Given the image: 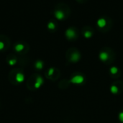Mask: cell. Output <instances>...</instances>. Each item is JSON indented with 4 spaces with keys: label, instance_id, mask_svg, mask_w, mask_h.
<instances>
[{
    "label": "cell",
    "instance_id": "277c9868",
    "mask_svg": "<svg viewBox=\"0 0 123 123\" xmlns=\"http://www.w3.org/2000/svg\"><path fill=\"white\" fill-rule=\"evenodd\" d=\"M25 47H26V45L23 43H17L14 45V50L18 53H21V52H22V50H25Z\"/></svg>",
    "mask_w": 123,
    "mask_h": 123
},
{
    "label": "cell",
    "instance_id": "e0dca14e",
    "mask_svg": "<svg viewBox=\"0 0 123 123\" xmlns=\"http://www.w3.org/2000/svg\"><path fill=\"white\" fill-rule=\"evenodd\" d=\"M54 73V68H50L49 71H48V76H51L52 74H53Z\"/></svg>",
    "mask_w": 123,
    "mask_h": 123
},
{
    "label": "cell",
    "instance_id": "5bb4252c",
    "mask_svg": "<svg viewBox=\"0 0 123 123\" xmlns=\"http://www.w3.org/2000/svg\"><path fill=\"white\" fill-rule=\"evenodd\" d=\"M111 92H112L113 94H117V93L118 92V88H117L116 86L113 85V86H112V87H111Z\"/></svg>",
    "mask_w": 123,
    "mask_h": 123
},
{
    "label": "cell",
    "instance_id": "8992f818",
    "mask_svg": "<svg viewBox=\"0 0 123 123\" xmlns=\"http://www.w3.org/2000/svg\"><path fill=\"white\" fill-rule=\"evenodd\" d=\"M81 58V55L80 53L78 52V51H76L74 53H73L71 55V58H70V61H72V62H77L79 61Z\"/></svg>",
    "mask_w": 123,
    "mask_h": 123
},
{
    "label": "cell",
    "instance_id": "6da1fadb",
    "mask_svg": "<svg viewBox=\"0 0 123 123\" xmlns=\"http://www.w3.org/2000/svg\"><path fill=\"white\" fill-rule=\"evenodd\" d=\"M9 45V40L6 36L0 35V50H3L8 47Z\"/></svg>",
    "mask_w": 123,
    "mask_h": 123
},
{
    "label": "cell",
    "instance_id": "5b68a950",
    "mask_svg": "<svg viewBox=\"0 0 123 123\" xmlns=\"http://www.w3.org/2000/svg\"><path fill=\"white\" fill-rule=\"evenodd\" d=\"M84 79L83 76H76L74 77H73L71 79V83H74V84H81L83 83Z\"/></svg>",
    "mask_w": 123,
    "mask_h": 123
},
{
    "label": "cell",
    "instance_id": "7a4b0ae2",
    "mask_svg": "<svg viewBox=\"0 0 123 123\" xmlns=\"http://www.w3.org/2000/svg\"><path fill=\"white\" fill-rule=\"evenodd\" d=\"M65 35L66 37L68 39V40H72L74 39V37H76V31L74 28H68L66 30V32H65Z\"/></svg>",
    "mask_w": 123,
    "mask_h": 123
},
{
    "label": "cell",
    "instance_id": "ac0fdd59",
    "mask_svg": "<svg viewBox=\"0 0 123 123\" xmlns=\"http://www.w3.org/2000/svg\"><path fill=\"white\" fill-rule=\"evenodd\" d=\"M119 119H120V120L122 123H123V112L120 113V115H119Z\"/></svg>",
    "mask_w": 123,
    "mask_h": 123
},
{
    "label": "cell",
    "instance_id": "9c48e42d",
    "mask_svg": "<svg viewBox=\"0 0 123 123\" xmlns=\"http://www.w3.org/2000/svg\"><path fill=\"white\" fill-rule=\"evenodd\" d=\"M43 79H42L40 76H38V77L37 78V79H36V82H35V87L36 89H38L39 87H40V86L43 84Z\"/></svg>",
    "mask_w": 123,
    "mask_h": 123
},
{
    "label": "cell",
    "instance_id": "7c38bea8",
    "mask_svg": "<svg viewBox=\"0 0 123 123\" xmlns=\"http://www.w3.org/2000/svg\"><path fill=\"white\" fill-rule=\"evenodd\" d=\"M43 67V63L41 61H37L35 63V68L37 69H41Z\"/></svg>",
    "mask_w": 123,
    "mask_h": 123
},
{
    "label": "cell",
    "instance_id": "30bf717a",
    "mask_svg": "<svg viewBox=\"0 0 123 123\" xmlns=\"http://www.w3.org/2000/svg\"><path fill=\"white\" fill-rule=\"evenodd\" d=\"M16 80H17L19 83L23 81V80H24V75H23L22 74H21V73H18V74H17V76H16Z\"/></svg>",
    "mask_w": 123,
    "mask_h": 123
},
{
    "label": "cell",
    "instance_id": "3957f363",
    "mask_svg": "<svg viewBox=\"0 0 123 123\" xmlns=\"http://www.w3.org/2000/svg\"><path fill=\"white\" fill-rule=\"evenodd\" d=\"M54 15L55 18L58 20H62L65 18V14L64 12L61 9H57L54 12Z\"/></svg>",
    "mask_w": 123,
    "mask_h": 123
},
{
    "label": "cell",
    "instance_id": "ba28073f",
    "mask_svg": "<svg viewBox=\"0 0 123 123\" xmlns=\"http://www.w3.org/2000/svg\"><path fill=\"white\" fill-rule=\"evenodd\" d=\"M97 26L100 28H103L106 26V19L105 18H99L97 22Z\"/></svg>",
    "mask_w": 123,
    "mask_h": 123
},
{
    "label": "cell",
    "instance_id": "8fae6325",
    "mask_svg": "<svg viewBox=\"0 0 123 123\" xmlns=\"http://www.w3.org/2000/svg\"><path fill=\"white\" fill-rule=\"evenodd\" d=\"M47 27H48V28L49 30H53L55 29V24L53 22H48Z\"/></svg>",
    "mask_w": 123,
    "mask_h": 123
},
{
    "label": "cell",
    "instance_id": "4fadbf2b",
    "mask_svg": "<svg viewBox=\"0 0 123 123\" xmlns=\"http://www.w3.org/2000/svg\"><path fill=\"white\" fill-rule=\"evenodd\" d=\"M84 36L86 37V38H90L92 36V32L89 30H87L84 33Z\"/></svg>",
    "mask_w": 123,
    "mask_h": 123
},
{
    "label": "cell",
    "instance_id": "52a82bcc",
    "mask_svg": "<svg viewBox=\"0 0 123 123\" xmlns=\"http://www.w3.org/2000/svg\"><path fill=\"white\" fill-rule=\"evenodd\" d=\"M110 58L109 53L105 51H102L99 53V58L102 61H107Z\"/></svg>",
    "mask_w": 123,
    "mask_h": 123
},
{
    "label": "cell",
    "instance_id": "9a60e30c",
    "mask_svg": "<svg viewBox=\"0 0 123 123\" xmlns=\"http://www.w3.org/2000/svg\"><path fill=\"white\" fill-rule=\"evenodd\" d=\"M117 71H118V69L116 67H112L110 68V72L112 73V74H115L117 73Z\"/></svg>",
    "mask_w": 123,
    "mask_h": 123
},
{
    "label": "cell",
    "instance_id": "2e32d148",
    "mask_svg": "<svg viewBox=\"0 0 123 123\" xmlns=\"http://www.w3.org/2000/svg\"><path fill=\"white\" fill-rule=\"evenodd\" d=\"M16 62H17V59H15V58H14V59H10V60H9V61H8L9 64V65H11V66L14 65V64L16 63Z\"/></svg>",
    "mask_w": 123,
    "mask_h": 123
}]
</instances>
